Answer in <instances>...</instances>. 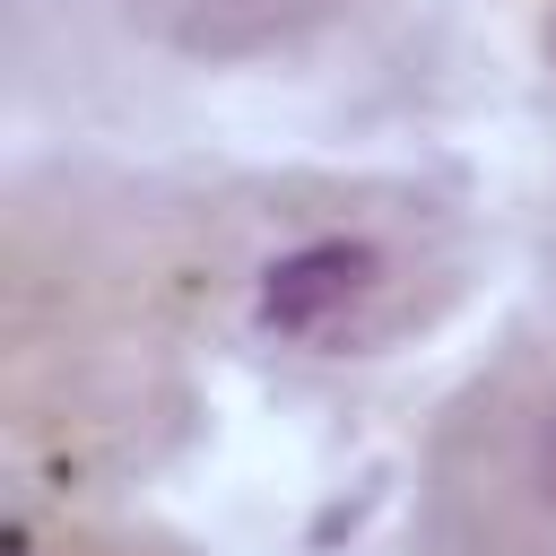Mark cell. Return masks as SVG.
Masks as SVG:
<instances>
[{
  "instance_id": "obj_2",
  "label": "cell",
  "mask_w": 556,
  "mask_h": 556,
  "mask_svg": "<svg viewBox=\"0 0 556 556\" xmlns=\"http://www.w3.org/2000/svg\"><path fill=\"white\" fill-rule=\"evenodd\" d=\"M408 556H556V304L434 408L417 443Z\"/></svg>"
},
{
  "instance_id": "obj_4",
  "label": "cell",
  "mask_w": 556,
  "mask_h": 556,
  "mask_svg": "<svg viewBox=\"0 0 556 556\" xmlns=\"http://www.w3.org/2000/svg\"><path fill=\"white\" fill-rule=\"evenodd\" d=\"M539 26H547V43H556V0H539Z\"/></svg>"
},
{
  "instance_id": "obj_3",
  "label": "cell",
  "mask_w": 556,
  "mask_h": 556,
  "mask_svg": "<svg viewBox=\"0 0 556 556\" xmlns=\"http://www.w3.org/2000/svg\"><path fill=\"white\" fill-rule=\"evenodd\" d=\"M9 556H182V547L148 539V530L87 521V513H17L9 521Z\"/></svg>"
},
{
  "instance_id": "obj_1",
  "label": "cell",
  "mask_w": 556,
  "mask_h": 556,
  "mask_svg": "<svg viewBox=\"0 0 556 556\" xmlns=\"http://www.w3.org/2000/svg\"><path fill=\"white\" fill-rule=\"evenodd\" d=\"M191 287L208 313L235 295L243 321L287 348L356 356L426 321L434 295H452V252L434 217L408 200L365 208L348 191H313V200L287 191L235 217L226 235H208V252H191Z\"/></svg>"
}]
</instances>
